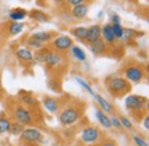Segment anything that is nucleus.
Wrapping results in <instances>:
<instances>
[{
  "mask_svg": "<svg viewBox=\"0 0 149 146\" xmlns=\"http://www.w3.org/2000/svg\"><path fill=\"white\" fill-rule=\"evenodd\" d=\"M107 88L110 92V94H112L113 97H122L125 93L130 92L131 90L130 83L125 78H122V77H113V78H111L108 82Z\"/></svg>",
  "mask_w": 149,
  "mask_h": 146,
  "instance_id": "obj_1",
  "label": "nucleus"
},
{
  "mask_svg": "<svg viewBox=\"0 0 149 146\" xmlns=\"http://www.w3.org/2000/svg\"><path fill=\"white\" fill-rule=\"evenodd\" d=\"M80 110H78L77 107H68L60 114L58 120L60 123H62L63 126H71L80 119Z\"/></svg>",
  "mask_w": 149,
  "mask_h": 146,
  "instance_id": "obj_2",
  "label": "nucleus"
},
{
  "mask_svg": "<svg viewBox=\"0 0 149 146\" xmlns=\"http://www.w3.org/2000/svg\"><path fill=\"white\" fill-rule=\"evenodd\" d=\"M147 105V98L138 94H130L125 99V108L130 112L142 110Z\"/></svg>",
  "mask_w": 149,
  "mask_h": 146,
  "instance_id": "obj_3",
  "label": "nucleus"
},
{
  "mask_svg": "<svg viewBox=\"0 0 149 146\" xmlns=\"http://www.w3.org/2000/svg\"><path fill=\"white\" fill-rule=\"evenodd\" d=\"M21 138L24 142H29V143H40L44 139V135L38 129L28 128L22 130Z\"/></svg>",
  "mask_w": 149,
  "mask_h": 146,
  "instance_id": "obj_4",
  "label": "nucleus"
},
{
  "mask_svg": "<svg viewBox=\"0 0 149 146\" xmlns=\"http://www.w3.org/2000/svg\"><path fill=\"white\" fill-rule=\"evenodd\" d=\"M100 136H101V132L97 128L87 127L83 130V132L80 135V139L85 144H93L100 139Z\"/></svg>",
  "mask_w": 149,
  "mask_h": 146,
  "instance_id": "obj_5",
  "label": "nucleus"
},
{
  "mask_svg": "<svg viewBox=\"0 0 149 146\" xmlns=\"http://www.w3.org/2000/svg\"><path fill=\"white\" fill-rule=\"evenodd\" d=\"M14 115H15L16 121L21 124H23V126H30L33 121L30 110L25 108V107H23V106H19L14 112Z\"/></svg>",
  "mask_w": 149,
  "mask_h": 146,
  "instance_id": "obj_6",
  "label": "nucleus"
},
{
  "mask_svg": "<svg viewBox=\"0 0 149 146\" xmlns=\"http://www.w3.org/2000/svg\"><path fill=\"white\" fill-rule=\"evenodd\" d=\"M143 75H145L143 70L140 67H138V66H131V67H127L125 69V76H126V78L129 81H131V82H133V83L140 82L143 78Z\"/></svg>",
  "mask_w": 149,
  "mask_h": 146,
  "instance_id": "obj_7",
  "label": "nucleus"
},
{
  "mask_svg": "<svg viewBox=\"0 0 149 146\" xmlns=\"http://www.w3.org/2000/svg\"><path fill=\"white\" fill-rule=\"evenodd\" d=\"M53 46L57 51H65L72 46V39L68 36H58L53 41Z\"/></svg>",
  "mask_w": 149,
  "mask_h": 146,
  "instance_id": "obj_8",
  "label": "nucleus"
},
{
  "mask_svg": "<svg viewBox=\"0 0 149 146\" xmlns=\"http://www.w3.org/2000/svg\"><path fill=\"white\" fill-rule=\"evenodd\" d=\"M100 38H101V27L100 25L95 24V25H92L91 28L87 29V34H86L85 40H87L90 44L93 43V41H96Z\"/></svg>",
  "mask_w": 149,
  "mask_h": 146,
  "instance_id": "obj_9",
  "label": "nucleus"
},
{
  "mask_svg": "<svg viewBox=\"0 0 149 146\" xmlns=\"http://www.w3.org/2000/svg\"><path fill=\"white\" fill-rule=\"evenodd\" d=\"M71 14L76 18H85L88 14V6L86 4H84V2L74 5V7H72V9H71Z\"/></svg>",
  "mask_w": 149,
  "mask_h": 146,
  "instance_id": "obj_10",
  "label": "nucleus"
},
{
  "mask_svg": "<svg viewBox=\"0 0 149 146\" xmlns=\"http://www.w3.org/2000/svg\"><path fill=\"white\" fill-rule=\"evenodd\" d=\"M42 104L45 106V108L51 112V113H56L57 110H60V104L58 101L56 100L55 98H52V97H45L42 99Z\"/></svg>",
  "mask_w": 149,
  "mask_h": 146,
  "instance_id": "obj_11",
  "label": "nucleus"
},
{
  "mask_svg": "<svg viewBox=\"0 0 149 146\" xmlns=\"http://www.w3.org/2000/svg\"><path fill=\"white\" fill-rule=\"evenodd\" d=\"M101 37H103L104 41L107 43H113L116 40V37L113 35L111 24H104L101 28Z\"/></svg>",
  "mask_w": 149,
  "mask_h": 146,
  "instance_id": "obj_12",
  "label": "nucleus"
},
{
  "mask_svg": "<svg viewBox=\"0 0 149 146\" xmlns=\"http://www.w3.org/2000/svg\"><path fill=\"white\" fill-rule=\"evenodd\" d=\"M44 62H45L48 67H54V66L58 65V63L61 62V56H60L58 53L48 51V52L46 53V56H45Z\"/></svg>",
  "mask_w": 149,
  "mask_h": 146,
  "instance_id": "obj_13",
  "label": "nucleus"
},
{
  "mask_svg": "<svg viewBox=\"0 0 149 146\" xmlns=\"http://www.w3.org/2000/svg\"><path fill=\"white\" fill-rule=\"evenodd\" d=\"M90 50H91V52H92L94 55H100L106 51V44H104V41L100 38V39H97L96 41H93V43L90 44Z\"/></svg>",
  "mask_w": 149,
  "mask_h": 146,
  "instance_id": "obj_14",
  "label": "nucleus"
},
{
  "mask_svg": "<svg viewBox=\"0 0 149 146\" xmlns=\"http://www.w3.org/2000/svg\"><path fill=\"white\" fill-rule=\"evenodd\" d=\"M95 115H96V119H97L99 123H100V124H101L103 128H106V129H110V128H111L110 119L107 116V114H106L103 110H96V113H95Z\"/></svg>",
  "mask_w": 149,
  "mask_h": 146,
  "instance_id": "obj_15",
  "label": "nucleus"
},
{
  "mask_svg": "<svg viewBox=\"0 0 149 146\" xmlns=\"http://www.w3.org/2000/svg\"><path fill=\"white\" fill-rule=\"evenodd\" d=\"M94 98L96 99L97 104L100 105V107H101V110H104V112H107V113H111L112 110H113V107H112L111 104H110L109 101H107L102 95H100V94H95Z\"/></svg>",
  "mask_w": 149,
  "mask_h": 146,
  "instance_id": "obj_16",
  "label": "nucleus"
},
{
  "mask_svg": "<svg viewBox=\"0 0 149 146\" xmlns=\"http://www.w3.org/2000/svg\"><path fill=\"white\" fill-rule=\"evenodd\" d=\"M23 27L24 24L22 22H19V21H13L10 24H9V28H8V31L12 36H16L19 35V32L23 30Z\"/></svg>",
  "mask_w": 149,
  "mask_h": 146,
  "instance_id": "obj_17",
  "label": "nucleus"
},
{
  "mask_svg": "<svg viewBox=\"0 0 149 146\" xmlns=\"http://www.w3.org/2000/svg\"><path fill=\"white\" fill-rule=\"evenodd\" d=\"M30 16L36 20L37 22H40V23H45L48 21V16L42 12V11H39V9H35V11H31L30 12Z\"/></svg>",
  "mask_w": 149,
  "mask_h": 146,
  "instance_id": "obj_18",
  "label": "nucleus"
},
{
  "mask_svg": "<svg viewBox=\"0 0 149 146\" xmlns=\"http://www.w3.org/2000/svg\"><path fill=\"white\" fill-rule=\"evenodd\" d=\"M25 16H26V12L25 9L22 8H15L9 13V18H12L13 21H22Z\"/></svg>",
  "mask_w": 149,
  "mask_h": 146,
  "instance_id": "obj_19",
  "label": "nucleus"
},
{
  "mask_svg": "<svg viewBox=\"0 0 149 146\" xmlns=\"http://www.w3.org/2000/svg\"><path fill=\"white\" fill-rule=\"evenodd\" d=\"M31 38L36 39L40 43H45V41H48L49 39H52V34L51 32H46V31H39V32L32 34Z\"/></svg>",
  "mask_w": 149,
  "mask_h": 146,
  "instance_id": "obj_20",
  "label": "nucleus"
},
{
  "mask_svg": "<svg viewBox=\"0 0 149 146\" xmlns=\"http://www.w3.org/2000/svg\"><path fill=\"white\" fill-rule=\"evenodd\" d=\"M16 55L19 59L23 60V61H31L33 59V54L31 53V51L26 50V48H19L16 52Z\"/></svg>",
  "mask_w": 149,
  "mask_h": 146,
  "instance_id": "obj_21",
  "label": "nucleus"
},
{
  "mask_svg": "<svg viewBox=\"0 0 149 146\" xmlns=\"http://www.w3.org/2000/svg\"><path fill=\"white\" fill-rule=\"evenodd\" d=\"M70 50H71V54L74 55L77 60H79V61H85V60H86V54H85V52H84L79 46H71Z\"/></svg>",
  "mask_w": 149,
  "mask_h": 146,
  "instance_id": "obj_22",
  "label": "nucleus"
},
{
  "mask_svg": "<svg viewBox=\"0 0 149 146\" xmlns=\"http://www.w3.org/2000/svg\"><path fill=\"white\" fill-rule=\"evenodd\" d=\"M86 34H87V28L85 27H78L72 31V35L80 40H84L86 38Z\"/></svg>",
  "mask_w": 149,
  "mask_h": 146,
  "instance_id": "obj_23",
  "label": "nucleus"
},
{
  "mask_svg": "<svg viewBox=\"0 0 149 146\" xmlns=\"http://www.w3.org/2000/svg\"><path fill=\"white\" fill-rule=\"evenodd\" d=\"M10 129V121L7 117H0V133L9 132Z\"/></svg>",
  "mask_w": 149,
  "mask_h": 146,
  "instance_id": "obj_24",
  "label": "nucleus"
},
{
  "mask_svg": "<svg viewBox=\"0 0 149 146\" xmlns=\"http://www.w3.org/2000/svg\"><path fill=\"white\" fill-rule=\"evenodd\" d=\"M135 37V31L131 28H125L123 30V35H122V39H124L125 41H129V40H132L134 39Z\"/></svg>",
  "mask_w": 149,
  "mask_h": 146,
  "instance_id": "obj_25",
  "label": "nucleus"
},
{
  "mask_svg": "<svg viewBox=\"0 0 149 146\" xmlns=\"http://www.w3.org/2000/svg\"><path fill=\"white\" fill-rule=\"evenodd\" d=\"M22 130H23V124H21V123H19V122L10 123V129H9V132H10L13 136L21 135Z\"/></svg>",
  "mask_w": 149,
  "mask_h": 146,
  "instance_id": "obj_26",
  "label": "nucleus"
},
{
  "mask_svg": "<svg viewBox=\"0 0 149 146\" xmlns=\"http://www.w3.org/2000/svg\"><path fill=\"white\" fill-rule=\"evenodd\" d=\"M74 79L77 81V83H78L79 85H81V86H83V88H84L86 91L88 92V93H90L92 97H95V93H94V91L92 90V88L88 85V83H86V82H85L83 78H80V77H74Z\"/></svg>",
  "mask_w": 149,
  "mask_h": 146,
  "instance_id": "obj_27",
  "label": "nucleus"
},
{
  "mask_svg": "<svg viewBox=\"0 0 149 146\" xmlns=\"http://www.w3.org/2000/svg\"><path fill=\"white\" fill-rule=\"evenodd\" d=\"M22 100L25 105H29V106L37 105V99L35 97H32L31 94H29V93H24V95H22Z\"/></svg>",
  "mask_w": 149,
  "mask_h": 146,
  "instance_id": "obj_28",
  "label": "nucleus"
},
{
  "mask_svg": "<svg viewBox=\"0 0 149 146\" xmlns=\"http://www.w3.org/2000/svg\"><path fill=\"white\" fill-rule=\"evenodd\" d=\"M111 28H112V31H113L115 37L122 39V35H123V30H124V28H123L120 24H111Z\"/></svg>",
  "mask_w": 149,
  "mask_h": 146,
  "instance_id": "obj_29",
  "label": "nucleus"
},
{
  "mask_svg": "<svg viewBox=\"0 0 149 146\" xmlns=\"http://www.w3.org/2000/svg\"><path fill=\"white\" fill-rule=\"evenodd\" d=\"M118 119H119L120 126H122L123 128L127 129V130H132L133 124H132V122H131L127 117H125V116H120V117H118Z\"/></svg>",
  "mask_w": 149,
  "mask_h": 146,
  "instance_id": "obj_30",
  "label": "nucleus"
},
{
  "mask_svg": "<svg viewBox=\"0 0 149 146\" xmlns=\"http://www.w3.org/2000/svg\"><path fill=\"white\" fill-rule=\"evenodd\" d=\"M48 52V50H42V48H39V51H38L36 54L33 55V58L37 60L38 62H44V60H45V56H46V53Z\"/></svg>",
  "mask_w": 149,
  "mask_h": 146,
  "instance_id": "obj_31",
  "label": "nucleus"
},
{
  "mask_svg": "<svg viewBox=\"0 0 149 146\" xmlns=\"http://www.w3.org/2000/svg\"><path fill=\"white\" fill-rule=\"evenodd\" d=\"M133 142L136 144V146H148V143L140 136H136V135H133Z\"/></svg>",
  "mask_w": 149,
  "mask_h": 146,
  "instance_id": "obj_32",
  "label": "nucleus"
},
{
  "mask_svg": "<svg viewBox=\"0 0 149 146\" xmlns=\"http://www.w3.org/2000/svg\"><path fill=\"white\" fill-rule=\"evenodd\" d=\"M28 45L31 46V47H33V48H38V50L42 47V43L38 41V40H36V39H33V38H31V39L28 41Z\"/></svg>",
  "mask_w": 149,
  "mask_h": 146,
  "instance_id": "obj_33",
  "label": "nucleus"
},
{
  "mask_svg": "<svg viewBox=\"0 0 149 146\" xmlns=\"http://www.w3.org/2000/svg\"><path fill=\"white\" fill-rule=\"evenodd\" d=\"M109 119H110L111 127H115V128H117V129L122 128V126H120V122H119V119H118V117H116V116H111V117H109Z\"/></svg>",
  "mask_w": 149,
  "mask_h": 146,
  "instance_id": "obj_34",
  "label": "nucleus"
},
{
  "mask_svg": "<svg viewBox=\"0 0 149 146\" xmlns=\"http://www.w3.org/2000/svg\"><path fill=\"white\" fill-rule=\"evenodd\" d=\"M111 21H112V24H120V18L117 14H112Z\"/></svg>",
  "mask_w": 149,
  "mask_h": 146,
  "instance_id": "obj_35",
  "label": "nucleus"
},
{
  "mask_svg": "<svg viewBox=\"0 0 149 146\" xmlns=\"http://www.w3.org/2000/svg\"><path fill=\"white\" fill-rule=\"evenodd\" d=\"M101 146H117V144L115 143V142H112V140H104Z\"/></svg>",
  "mask_w": 149,
  "mask_h": 146,
  "instance_id": "obj_36",
  "label": "nucleus"
},
{
  "mask_svg": "<svg viewBox=\"0 0 149 146\" xmlns=\"http://www.w3.org/2000/svg\"><path fill=\"white\" fill-rule=\"evenodd\" d=\"M68 2L70 4V5H78V4H81V2H84V0H68Z\"/></svg>",
  "mask_w": 149,
  "mask_h": 146,
  "instance_id": "obj_37",
  "label": "nucleus"
},
{
  "mask_svg": "<svg viewBox=\"0 0 149 146\" xmlns=\"http://www.w3.org/2000/svg\"><path fill=\"white\" fill-rule=\"evenodd\" d=\"M143 126H145V129L146 130H149V117L146 116L145 120H143Z\"/></svg>",
  "mask_w": 149,
  "mask_h": 146,
  "instance_id": "obj_38",
  "label": "nucleus"
},
{
  "mask_svg": "<svg viewBox=\"0 0 149 146\" xmlns=\"http://www.w3.org/2000/svg\"><path fill=\"white\" fill-rule=\"evenodd\" d=\"M55 2H61V1H63V0H54Z\"/></svg>",
  "mask_w": 149,
  "mask_h": 146,
  "instance_id": "obj_39",
  "label": "nucleus"
},
{
  "mask_svg": "<svg viewBox=\"0 0 149 146\" xmlns=\"http://www.w3.org/2000/svg\"><path fill=\"white\" fill-rule=\"evenodd\" d=\"M83 146H95V145H92V144H87V145H83Z\"/></svg>",
  "mask_w": 149,
  "mask_h": 146,
  "instance_id": "obj_40",
  "label": "nucleus"
},
{
  "mask_svg": "<svg viewBox=\"0 0 149 146\" xmlns=\"http://www.w3.org/2000/svg\"><path fill=\"white\" fill-rule=\"evenodd\" d=\"M53 146H56V145H53Z\"/></svg>",
  "mask_w": 149,
  "mask_h": 146,
  "instance_id": "obj_41",
  "label": "nucleus"
}]
</instances>
